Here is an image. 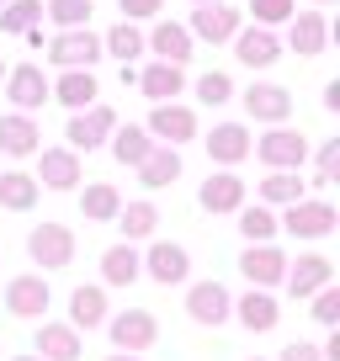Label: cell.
Returning <instances> with one entry per match:
<instances>
[{"mask_svg":"<svg viewBox=\"0 0 340 361\" xmlns=\"http://www.w3.org/2000/svg\"><path fill=\"white\" fill-rule=\"evenodd\" d=\"M37 149H43V133H37V123H32L27 112L0 117V154H11V159H32Z\"/></svg>","mask_w":340,"mask_h":361,"instance_id":"19","label":"cell"},{"mask_svg":"<svg viewBox=\"0 0 340 361\" xmlns=\"http://www.w3.org/2000/svg\"><path fill=\"white\" fill-rule=\"evenodd\" d=\"M186 314H192V324L218 329L229 314H234V298H229L224 282H192L186 287Z\"/></svg>","mask_w":340,"mask_h":361,"instance_id":"5","label":"cell"},{"mask_svg":"<svg viewBox=\"0 0 340 361\" xmlns=\"http://www.w3.org/2000/svg\"><path fill=\"white\" fill-rule=\"evenodd\" d=\"M239 271H245L250 287L272 293V287H282V276H287V255L277 245H250L245 255H239Z\"/></svg>","mask_w":340,"mask_h":361,"instance_id":"8","label":"cell"},{"mask_svg":"<svg viewBox=\"0 0 340 361\" xmlns=\"http://www.w3.org/2000/svg\"><path fill=\"white\" fill-rule=\"evenodd\" d=\"M37 186L48 192H75L80 186V154L75 149H37Z\"/></svg>","mask_w":340,"mask_h":361,"instance_id":"10","label":"cell"},{"mask_svg":"<svg viewBox=\"0 0 340 361\" xmlns=\"http://www.w3.org/2000/svg\"><path fill=\"white\" fill-rule=\"evenodd\" d=\"M245 112H250V123L282 128L287 117H293V90H282V85H250L245 90Z\"/></svg>","mask_w":340,"mask_h":361,"instance_id":"15","label":"cell"},{"mask_svg":"<svg viewBox=\"0 0 340 361\" xmlns=\"http://www.w3.org/2000/svg\"><path fill=\"white\" fill-rule=\"evenodd\" d=\"M117 6L128 11V22H149V16L165 11V0H117Z\"/></svg>","mask_w":340,"mask_h":361,"instance_id":"43","label":"cell"},{"mask_svg":"<svg viewBox=\"0 0 340 361\" xmlns=\"http://www.w3.org/2000/svg\"><path fill=\"white\" fill-rule=\"evenodd\" d=\"M96 75L91 69H64V75L48 85V102H59V106H69V112H85V106H96Z\"/></svg>","mask_w":340,"mask_h":361,"instance_id":"17","label":"cell"},{"mask_svg":"<svg viewBox=\"0 0 340 361\" xmlns=\"http://www.w3.org/2000/svg\"><path fill=\"white\" fill-rule=\"evenodd\" d=\"M277 224H282L293 239H324L329 228H335V207L319 202V197H303V202H293Z\"/></svg>","mask_w":340,"mask_h":361,"instance_id":"6","label":"cell"},{"mask_svg":"<svg viewBox=\"0 0 340 361\" xmlns=\"http://www.w3.org/2000/svg\"><path fill=\"white\" fill-rule=\"evenodd\" d=\"M277 361H324V356H319V345H308V340H293V345H282Z\"/></svg>","mask_w":340,"mask_h":361,"instance_id":"44","label":"cell"},{"mask_svg":"<svg viewBox=\"0 0 340 361\" xmlns=\"http://www.w3.org/2000/svg\"><path fill=\"white\" fill-rule=\"evenodd\" d=\"M192 43H197V37L186 32L181 22H159L154 32L144 37V48H154V54L165 59V64H186V59H192Z\"/></svg>","mask_w":340,"mask_h":361,"instance_id":"25","label":"cell"},{"mask_svg":"<svg viewBox=\"0 0 340 361\" xmlns=\"http://www.w3.org/2000/svg\"><path fill=\"white\" fill-rule=\"evenodd\" d=\"M335 165H340V138H329V144L319 149V176H314V186H329V180H335Z\"/></svg>","mask_w":340,"mask_h":361,"instance_id":"42","label":"cell"},{"mask_svg":"<svg viewBox=\"0 0 340 361\" xmlns=\"http://www.w3.org/2000/svg\"><path fill=\"white\" fill-rule=\"evenodd\" d=\"M0 80H6V64H0Z\"/></svg>","mask_w":340,"mask_h":361,"instance_id":"48","label":"cell"},{"mask_svg":"<svg viewBox=\"0 0 340 361\" xmlns=\"http://www.w3.org/2000/svg\"><path fill=\"white\" fill-rule=\"evenodd\" d=\"M308 314H314L324 329H340V287H335V282L319 287V293H314V308H308Z\"/></svg>","mask_w":340,"mask_h":361,"instance_id":"39","label":"cell"},{"mask_svg":"<svg viewBox=\"0 0 340 361\" xmlns=\"http://www.w3.org/2000/svg\"><path fill=\"white\" fill-rule=\"evenodd\" d=\"M37 350L43 356L37 361H80V329H69V324H43L37 329Z\"/></svg>","mask_w":340,"mask_h":361,"instance_id":"30","label":"cell"},{"mask_svg":"<svg viewBox=\"0 0 340 361\" xmlns=\"http://www.w3.org/2000/svg\"><path fill=\"white\" fill-rule=\"evenodd\" d=\"M107 329H112V345L128 350V356H133V350H149V345L159 340V324H154V314H149V308H123Z\"/></svg>","mask_w":340,"mask_h":361,"instance_id":"7","label":"cell"},{"mask_svg":"<svg viewBox=\"0 0 340 361\" xmlns=\"http://www.w3.org/2000/svg\"><path fill=\"white\" fill-rule=\"evenodd\" d=\"M27 255L43 271H64L69 260H75V234H69L64 224H37L32 234H27Z\"/></svg>","mask_w":340,"mask_h":361,"instance_id":"2","label":"cell"},{"mask_svg":"<svg viewBox=\"0 0 340 361\" xmlns=\"http://www.w3.org/2000/svg\"><path fill=\"white\" fill-rule=\"evenodd\" d=\"M102 54H112V59H123V64H133V59L144 54V32H138L133 22H117L112 32L102 37Z\"/></svg>","mask_w":340,"mask_h":361,"instance_id":"36","label":"cell"},{"mask_svg":"<svg viewBox=\"0 0 340 361\" xmlns=\"http://www.w3.org/2000/svg\"><path fill=\"white\" fill-rule=\"evenodd\" d=\"M176 176H181V154H176L170 144H154V149H149V159L138 165V186H149V192L170 186Z\"/></svg>","mask_w":340,"mask_h":361,"instance_id":"28","label":"cell"},{"mask_svg":"<svg viewBox=\"0 0 340 361\" xmlns=\"http://www.w3.org/2000/svg\"><path fill=\"white\" fill-rule=\"evenodd\" d=\"M138 90H144L149 102H170V96H181V85H186V75H181V64H165V59H154L149 69H138V80H133Z\"/></svg>","mask_w":340,"mask_h":361,"instance_id":"23","label":"cell"},{"mask_svg":"<svg viewBox=\"0 0 340 361\" xmlns=\"http://www.w3.org/2000/svg\"><path fill=\"white\" fill-rule=\"evenodd\" d=\"M43 22V0H6L0 6V32H32Z\"/></svg>","mask_w":340,"mask_h":361,"instance_id":"37","label":"cell"},{"mask_svg":"<svg viewBox=\"0 0 340 361\" xmlns=\"http://www.w3.org/2000/svg\"><path fill=\"white\" fill-rule=\"evenodd\" d=\"M234 314H239V324H245L250 335H272V329L282 324V308H277V298L261 293V287H250V293L234 303Z\"/></svg>","mask_w":340,"mask_h":361,"instance_id":"20","label":"cell"},{"mask_svg":"<svg viewBox=\"0 0 340 361\" xmlns=\"http://www.w3.org/2000/svg\"><path fill=\"white\" fill-rule=\"evenodd\" d=\"M277 228H282V224H277V213H272L266 202H255V207L245 202V207H239V234H245L250 245H272Z\"/></svg>","mask_w":340,"mask_h":361,"instance_id":"35","label":"cell"},{"mask_svg":"<svg viewBox=\"0 0 340 361\" xmlns=\"http://www.w3.org/2000/svg\"><path fill=\"white\" fill-rule=\"evenodd\" d=\"M239 27H245V16H239L234 6H224V0H218V6H197V11H192V27H186V32L202 37V43H229Z\"/></svg>","mask_w":340,"mask_h":361,"instance_id":"14","label":"cell"},{"mask_svg":"<svg viewBox=\"0 0 340 361\" xmlns=\"http://www.w3.org/2000/svg\"><path fill=\"white\" fill-rule=\"evenodd\" d=\"M149 138L154 144H186V138H197V112L192 106H176V102H159L154 112H149Z\"/></svg>","mask_w":340,"mask_h":361,"instance_id":"9","label":"cell"},{"mask_svg":"<svg viewBox=\"0 0 340 361\" xmlns=\"http://www.w3.org/2000/svg\"><path fill=\"white\" fill-rule=\"evenodd\" d=\"M43 11L54 16V27H59V32H69V27H85V22H91V11H96V6H91V0H48Z\"/></svg>","mask_w":340,"mask_h":361,"instance_id":"38","label":"cell"},{"mask_svg":"<svg viewBox=\"0 0 340 361\" xmlns=\"http://www.w3.org/2000/svg\"><path fill=\"white\" fill-rule=\"evenodd\" d=\"M250 128L245 123H218L213 133H207V154H213V165H224V170H234L239 159H250Z\"/></svg>","mask_w":340,"mask_h":361,"instance_id":"18","label":"cell"},{"mask_svg":"<svg viewBox=\"0 0 340 361\" xmlns=\"http://www.w3.org/2000/svg\"><path fill=\"white\" fill-rule=\"evenodd\" d=\"M250 16H255V27L293 22V0H250Z\"/></svg>","mask_w":340,"mask_h":361,"instance_id":"41","label":"cell"},{"mask_svg":"<svg viewBox=\"0 0 340 361\" xmlns=\"http://www.w3.org/2000/svg\"><path fill=\"white\" fill-rule=\"evenodd\" d=\"M0 6H6V0H0Z\"/></svg>","mask_w":340,"mask_h":361,"instance_id":"50","label":"cell"},{"mask_svg":"<svg viewBox=\"0 0 340 361\" xmlns=\"http://www.w3.org/2000/svg\"><path fill=\"white\" fill-rule=\"evenodd\" d=\"M149 149H154V138H149V128H112V154H117V165H144L149 159Z\"/></svg>","mask_w":340,"mask_h":361,"instance_id":"32","label":"cell"},{"mask_svg":"<svg viewBox=\"0 0 340 361\" xmlns=\"http://www.w3.org/2000/svg\"><path fill=\"white\" fill-rule=\"evenodd\" d=\"M107 324V293L102 287H75L69 293V329H96Z\"/></svg>","mask_w":340,"mask_h":361,"instance_id":"29","label":"cell"},{"mask_svg":"<svg viewBox=\"0 0 340 361\" xmlns=\"http://www.w3.org/2000/svg\"><path fill=\"white\" fill-rule=\"evenodd\" d=\"M48 59H54L59 69H91L96 59H102V37H96L91 27H69V32H59L54 43H48Z\"/></svg>","mask_w":340,"mask_h":361,"instance_id":"4","label":"cell"},{"mask_svg":"<svg viewBox=\"0 0 340 361\" xmlns=\"http://www.w3.org/2000/svg\"><path fill=\"white\" fill-rule=\"evenodd\" d=\"M250 154L261 159V165H272V170H303L308 138L293 133V128H272L266 138H255V144H250Z\"/></svg>","mask_w":340,"mask_h":361,"instance_id":"1","label":"cell"},{"mask_svg":"<svg viewBox=\"0 0 340 361\" xmlns=\"http://www.w3.org/2000/svg\"><path fill=\"white\" fill-rule=\"evenodd\" d=\"M287 293L293 298H314L319 287H329L335 282V260L329 255H298V260H287Z\"/></svg>","mask_w":340,"mask_h":361,"instance_id":"11","label":"cell"},{"mask_svg":"<svg viewBox=\"0 0 340 361\" xmlns=\"http://www.w3.org/2000/svg\"><path fill=\"white\" fill-rule=\"evenodd\" d=\"M138 260H144V271L154 276L159 287H176V282H186V271H192L186 250H181V245H170V239H154V245H149V255H138Z\"/></svg>","mask_w":340,"mask_h":361,"instance_id":"16","label":"cell"},{"mask_svg":"<svg viewBox=\"0 0 340 361\" xmlns=\"http://www.w3.org/2000/svg\"><path fill=\"white\" fill-rule=\"evenodd\" d=\"M48 303H54V293H48L43 276H11V287H6V308H11L16 319H37Z\"/></svg>","mask_w":340,"mask_h":361,"instance_id":"22","label":"cell"},{"mask_svg":"<svg viewBox=\"0 0 340 361\" xmlns=\"http://www.w3.org/2000/svg\"><path fill=\"white\" fill-rule=\"evenodd\" d=\"M197 202H202L207 213H239V207H245V180H239L234 170H218V176L202 180Z\"/></svg>","mask_w":340,"mask_h":361,"instance_id":"21","label":"cell"},{"mask_svg":"<svg viewBox=\"0 0 340 361\" xmlns=\"http://www.w3.org/2000/svg\"><path fill=\"white\" fill-rule=\"evenodd\" d=\"M324 37H329V27H324V16H319V11H293L287 43H293L298 59H319V54H324Z\"/></svg>","mask_w":340,"mask_h":361,"instance_id":"24","label":"cell"},{"mask_svg":"<svg viewBox=\"0 0 340 361\" xmlns=\"http://www.w3.org/2000/svg\"><path fill=\"white\" fill-rule=\"evenodd\" d=\"M117 207H123V197H117L112 180H91V186L80 192V218H85V224H112Z\"/></svg>","mask_w":340,"mask_h":361,"instance_id":"27","label":"cell"},{"mask_svg":"<svg viewBox=\"0 0 340 361\" xmlns=\"http://www.w3.org/2000/svg\"><path fill=\"white\" fill-rule=\"evenodd\" d=\"M6 96H11L16 112L32 117L37 106L48 102V75H43L37 64H16V69H6Z\"/></svg>","mask_w":340,"mask_h":361,"instance_id":"12","label":"cell"},{"mask_svg":"<svg viewBox=\"0 0 340 361\" xmlns=\"http://www.w3.org/2000/svg\"><path fill=\"white\" fill-rule=\"evenodd\" d=\"M261 202H266V207H293V202H303V180H298V170H272V176L261 180Z\"/></svg>","mask_w":340,"mask_h":361,"instance_id":"34","label":"cell"},{"mask_svg":"<svg viewBox=\"0 0 340 361\" xmlns=\"http://www.w3.org/2000/svg\"><path fill=\"white\" fill-rule=\"evenodd\" d=\"M112 224L123 228V239L133 245V239H149L159 228V213H154V202H128V207H117Z\"/></svg>","mask_w":340,"mask_h":361,"instance_id":"33","label":"cell"},{"mask_svg":"<svg viewBox=\"0 0 340 361\" xmlns=\"http://www.w3.org/2000/svg\"><path fill=\"white\" fill-rule=\"evenodd\" d=\"M138 276H144V260H138V250L128 245V239L102 255V282H107V287H133Z\"/></svg>","mask_w":340,"mask_h":361,"instance_id":"26","label":"cell"},{"mask_svg":"<svg viewBox=\"0 0 340 361\" xmlns=\"http://www.w3.org/2000/svg\"><path fill=\"white\" fill-rule=\"evenodd\" d=\"M11 361H37V356H11Z\"/></svg>","mask_w":340,"mask_h":361,"instance_id":"47","label":"cell"},{"mask_svg":"<svg viewBox=\"0 0 340 361\" xmlns=\"http://www.w3.org/2000/svg\"><path fill=\"white\" fill-rule=\"evenodd\" d=\"M192 6H218V0H192Z\"/></svg>","mask_w":340,"mask_h":361,"instance_id":"46","label":"cell"},{"mask_svg":"<svg viewBox=\"0 0 340 361\" xmlns=\"http://www.w3.org/2000/svg\"><path fill=\"white\" fill-rule=\"evenodd\" d=\"M197 96H202V102H207V106H224V102H229V96H234V80H229V75H224V69H207V75H202V80H197Z\"/></svg>","mask_w":340,"mask_h":361,"instance_id":"40","label":"cell"},{"mask_svg":"<svg viewBox=\"0 0 340 361\" xmlns=\"http://www.w3.org/2000/svg\"><path fill=\"white\" fill-rule=\"evenodd\" d=\"M112 128H117V112L96 102V106H85V112H75V117H69L64 138H69V149H75V154H80V149L91 154V149H102L107 138H112Z\"/></svg>","mask_w":340,"mask_h":361,"instance_id":"3","label":"cell"},{"mask_svg":"<svg viewBox=\"0 0 340 361\" xmlns=\"http://www.w3.org/2000/svg\"><path fill=\"white\" fill-rule=\"evenodd\" d=\"M37 192H43V186H37L27 170H6V176H0V207H6V213H32Z\"/></svg>","mask_w":340,"mask_h":361,"instance_id":"31","label":"cell"},{"mask_svg":"<svg viewBox=\"0 0 340 361\" xmlns=\"http://www.w3.org/2000/svg\"><path fill=\"white\" fill-rule=\"evenodd\" d=\"M107 361H138V356H128V350H117V356H107Z\"/></svg>","mask_w":340,"mask_h":361,"instance_id":"45","label":"cell"},{"mask_svg":"<svg viewBox=\"0 0 340 361\" xmlns=\"http://www.w3.org/2000/svg\"><path fill=\"white\" fill-rule=\"evenodd\" d=\"M319 6H329V0H319Z\"/></svg>","mask_w":340,"mask_h":361,"instance_id":"49","label":"cell"},{"mask_svg":"<svg viewBox=\"0 0 340 361\" xmlns=\"http://www.w3.org/2000/svg\"><path fill=\"white\" fill-rule=\"evenodd\" d=\"M229 43H234V59L250 64V69H272L277 59H282V43L272 37V27H239Z\"/></svg>","mask_w":340,"mask_h":361,"instance_id":"13","label":"cell"}]
</instances>
